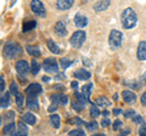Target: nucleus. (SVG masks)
Here are the masks:
<instances>
[{"label": "nucleus", "mask_w": 146, "mask_h": 136, "mask_svg": "<svg viewBox=\"0 0 146 136\" xmlns=\"http://www.w3.org/2000/svg\"><path fill=\"white\" fill-rule=\"evenodd\" d=\"M136 21H138V17H136V13L134 12L133 9L128 7L122 12L121 23L124 28H127V29L133 28V27H135V24H136Z\"/></svg>", "instance_id": "obj_1"}, {"label": "nucleus", "mask_w": 146, "mask_h": 136, "mask_svg": "<svg viewBox=\"0 0 146 136\" xmlns=\"http://www.w3.org/2000/svg\"><path fill=\"white\" fill-rule=\"evenodd\" d=\"M22 53V49L21 46L15 42H7L4 46V56L9 60H12V58H16L18 55Z\"/></svg>", "instance_id": "obj_2"}, {"label": "nucleus", "mask_w": 146, "mask_h": 136, "mask_svg": "<svg viewBox=\"0 0 146 136\" xmlns=\"http://www.w3.org/2000/svg\"><path fill=\"white\" fill-rule=\"evenodd\" d=\"M122 40H123V35L119 30H116V29L111 30V33L108 35V43L112 50H117L122 45Z\"/></svg>", "instance_id": "obj_3"}, {"label": "nucleus", "mask_w": 146, "mask_h": 136, "mask_svg": "<svg viewBox=\"0 0 146 136\" xmlns=\"http://www.w3.org/2000/svg\"><path fill=\"white\" fill-rule=\"evenodd\" d=\"M85 42V32L84 30H77L76 33H73V35L71 37L70 43L73 48L79 49L82 48V45Z\"/></svg>", "instance_id": "obj_4"}, {"label": "nucleus", "mask_w": 146, "mask_h": 136, "mask_svg": "<svg viewBox=\"0 0 146 136\" xmlns=\"http://www.w3.org/2000/svg\"><path fill=\"white\" fill-rule=\"evenodd\" d=\"M43 67H44V71L48 72V73H51V74L58 73V65L55 58H51V57L46 58L43 63Z\"/></svg>", "instance_id": "obj_5"}, {"label": "nucleus", "mask_w": 146, "mask_h": 136, "mask_svg": "<svg viewBox=\"0 0 146 136\" xmlns=\"http://www.w3.org/2000/svg\"><path fill=\"white\" fill-rule=\"evenodd\" d=\"M31 9L35 15H38L40 17L45 16V6H44V4L42 1H39V0H33V1H32L31 3Z\"/></svg>", "instance_id": "obj_6"}, {"label": "nucleus", "mask_w": 146, "mask_h": 136, "mask_svg": "<svg viewBox=\"0 0 146 136\" xmlns=\"http://www.w3.org/2000/svg\"><path fill=\"white\" fill-rule=\"evenodd\" d=\"M16 69H17L18 75L26 77L27 74H28V72H29L31 68L28 66V62L25 61V60H21V61H17V63H16Z\"/></svg>", "instance_id": "obj_7"}, {"label": "nucleus", "mask_w": 146, "mask_h": 136, "mask_svg": "<svg viewBox=\"0 0 146 136\" xmlns=\"http://www.w3.org/2000/svg\"><path fill=\"white\" fill-rule=\"evenodd\" d=\"M42 92V85L40 84H31L28 85V88L26 89V94L28 95V96H35L36 97V95Z\"/></svg>", "instance_id": "obj_8"}, {"label": "nucleus", "mask_w": 146, "mask_h": 136, "mask_svg": "<svg viewBox=\"0 0 146 136\" xmlns=\"http://www.w3.org/2000/svg\"><path fill=\"white\" fill-rule=\"evenodd\" d=\"M122 97H123V101L125 103H129V105H133L136 101V95L134 92H131L130 90H124L122 92Z\"/></svg>", "instance_id": "obj_9"}, {"label": "nucleus", "mask_w": 146, "mask_h": 136, "mask_svg": "<svg viewBox=\"0 0 146 136\" xmlns=\"http://www.w3.org/2000/svg\"><path fill=\"white\" fill-rule=\"evenodd\" d=\"M74 24L78 27V28H84V27L88 24V17L83 16L82 13H77L74 16Z\"/></svg>", "instance_id": "obj_10"}, {"label": "nucleus", "mask_w": 146, "mask_h": 136, "mask_svg": "<svg viewBox=\"0 0 146 136\" xmlns=\"http://www.w3.org/2000/svg\"><path fill=\"white\" fill-rule=\"evenodd\" d=\"M74 78L76 79H79V80H88L90 79V72H88L86 69H84V68H80V69L78 71H76L74 72Z\"/></svg>", "instance_id": "obj_11"}, {"label": "nucleus", "mask_w": 146, "mask_h": 136, "mask_svg": "<svg viewBox=\"0 0 146 136\" xmlns=\"http://www.w3.org/2000/svg\"><path fill=\"white\" fill-rule=\"evenodd\" d=\"M51 101H52V103L54 105H66V103L68 102V97L66 96V95H52L51 97Z\"/></svg>", "instance_id": "obj_12"}, {"label": "nucleus", "mask_w": 146, "mask_h": 136, "mask_svg": "<svg viewBox=\"0 0 146 136\" xmlns=\"http://www.w3.org/2000/svg\"><path fill=\"white\" fill-rule=\"evenodd\" d=\"M138 58L140 61H146V42H141L138 46Z\"/></svg>", "instance_id": "obj_13"}, {"label": "nucleus", "mask_w": 146, "mask_h": 136, "mask_svg": "<svg viewBox=\"0 0 146 136\" xmlns=\"http://www.w3.org/2000/svg\"><path fill=\"white\" fill-rule=\"evenodd\" d=\"M55 33H56L58 37H65L67 34L66 26L63 24V22H57V23L55 24Z\"/></svg>", "instance_id": "obj_14"}, {"label": "nucleus", "mask_w": 146, "mask_h": 136, "mask_svg": "<svg viewBox=\"0 0 146 136\" xmlns=\"http://www.w3.org/2000/svg\"><path fill=\"white\" fill-rule=\"evenodd\" d=\"M27 107H28L29 110H38L39 108L38 98L35 96H28V98H27Z\"/></svg>", "instance_id": "obj_15"}, {"label": "nucleus", "mask_w": 146, "mask_h": 136, "mask_svg": "<svg viewBox=\"0 0 146 136\" xmlns=\"http://www.w3.org/2000/svg\"><path fill=\"white\" fill-rule=\"evenodd\" d=\"M108 6H110V0H105V1H98L94 5V10L96 11V12H101V11L106 10Z\"/></svg>", "instance_id": "obj_16"}, {"label": "nucleus", "mask_w": 146, "mask_h": 136, "mask_svg": "<svg viewBox=\"0 0 146 136\" xmlns=\"http://www.w3.org/2000/svg\"><path fill=\"white\" fill-rule=\"evenodd\" d=\"M72 5H73V0H58L56 6L58 10H67Z\"/></svg>", "instance_id": "obj_17"}, {"label": "nucleus", "mask_w": 146, "mask_h": 136, "mask_svg": "<svg viewBox=\"0 0 146 136\" xmlns=\"http://www.w3.org/2000/svg\"><path fill=\"white\" fill-rule=\"evenodd\" d=\"M22 120L27 124H31V125H34L36 123V117L33 114V113H25V116L22 117Z\"/></svg>", "instance_id": "obj_18"}, {"label": "nucleus", "mask_w": 146, "mask_h": 136, "mask_svg": "<svg viewBox=\"0 0 146 136\" xmlns=\"http://www.w3.org/2000/svg\"><path fill=\"white\" fill-rule=\"evenodd\" d=\"M27 52H28L31 56H33V57H39L40 53H42L38 46H31V45L27 46Z\"/></svg>", "instance_id": "obj_19"}, {"label": "nucleus", "mask_w": 146, "mask_h": 136, "mask_svg": "<svg viewBox=\"0 0 146 136\" xmlns=\"http://www.w3.org/2000/svg\"><path fill=\"white\" fill-rule=\"evenodd\" d=\"M91 90H93V84H91V83H89L88 85H84V86L82 88V94H83L84 96H85V98L88 100V102L90 101L89 98H90V92H91Z\"/></svg>", "instance_id": "obj_20"}, {"label": "nucleus", "mask_w": 146, "mask_h": 136, "mask_svg": "<svg viewBox=\"0 0 146 136\" xmlns=\"http://www.w3.org/2000/svg\"><path fill=\"white\" fill-rule=\"evenodd\" d=\"M48 48H49V50H50V51H51L52 53H56V55H58V53L61 52L60 48H58L57 45L54 43V40H51V39L48 40Z\"/></svg>", "instance_id": "obj_21"}, {"label": "nucleus", "mask_w": 146, "mask_h": 136, "mask_svg": "<svg viewBox=\"0 0 146 136\" xmlns=\"http://www.w3.org/2000/svg\"><path fill=\"white\" fill-rule=\"evenodd\" d=\"M15 123L13 121H11V123H9L6 124L5 126H4V129H3V133L5 134V135H12L13 133H15Z\"/></svg>", "instance_id": "obj_22"}, {"label": "nucleus", "mask_w": 146, "mask_h": 136, "mask_svg": "<svg viewBox=\"0 0 146 136\" xmlns=\"http://www.w3.org/2000/svg\"><path fill=\"white\" fill-rule=\"evenodd\" d=\"M35 26H36V22L35 21H26L23 26H22V29H23V32H29L32 30L33 28H35Z\"/></svg>", "instance_id": "obj_23"}, {"label": "nucleus", "mask_w": 146, "mask_h": 136, "mask_svg": "<svg viewBox=\"0 0 146 136\" xmlns=\"http://www.w3.org/2000/svg\"><path fill=\"white\" fill-rule=\"evenodd\" d=\"M74 97H76V102L80 103L82 106H85V103L88 102V100L85 98L84 95H83V94H80V92H78V91H76V92H74Z\"/></svg>", "instance_id": "obj_24"}, {"label": "nucleus", "mask_w": 146, "mask_h": 136, "mask_svg": "<svg viewBox=\"0 0 146 136\" xmlns=\"http://www.w3.org/2000/svg\"><path fill=\"white\" fill-rule=\"evenodd\" d=\"M40 71V65L36 60H32V67H31V73L33 75H36Z\"/></svg>", "instance_id": "obj_25"}, {"label": "nucleus", "mask_w": 146, "mask_h": 136, "mask_svg": "<svg viewBox=\"0 0 146 136\" xmlns=\"http://www.w3.org/2000/svg\"><path fill=\"white\" fill-rule=\"evenodd\" d=\"M96 105L101 106V107L104 108V107L111 106V102H110L106 97H98V98H96Z\"/></svg>", "instance_id": "obj_26"}, {"label": "nucleus", "mask_w": 146, "mask_h": 136, "mask_svg": "<svg viewBox=\"0 0 146 136\" xmlns=\"http://www.w3.org/2000/svg\"><path fill=\"white\" fill-rule=\"evenodd\" d=\"M9 105H10V97H9V92H6L5 95L1 96V103H0V106H1V108H7Z\"/></svg>", "instance_id": "obj_27"}, {"label": "nucleus", "mask_w": 146, "mask_h": 136, "mask_svg": "<svg viewBox=\"0 0 146 136\" xmlns=\"http://www.w3.org/2000/svg\"><path fill=\"white\" fill-rule=\"evenodd\" d=\"M50 121H51V125L54 126V128H60V117H58L57 114H52L51 117H50Z\"/></svg>", "instance_id": "obj_28"}, {"label": "nucleus", "mask_w": 146, "mask_h": 136, "mask_svg": "<svg viewBox=\"0 0 146 136\" xmlns=\"http://www.w3.org/2000/svg\"><path fill=\"white\" fill-rule=\"evenodd\" d=\"M72 63H73V61H70V60H67V58H61V60H60V65H61L62 69H66V68H68L72 65Z\"/></svg>", "instance_id": "obj_29"}, {"label": "nucleus", "mask_w": 146, "mask_h": 136, "mask_svg": "<svg viewBox=\"0 0 146 136\" xmlns=\"http://www.w3.org/2000/svg\"><path fill=\"white\" fill-rule=\"evenodd\" d=\"M90 116H91V118H98L100 116L99 108L95 105H93V106H91V108H90Z\"/></svg>", "instance_id": "obj_30"}, {"label": "nucleus", "mask_w": 146, "mask_h": 136, "mask_svg": "<svg viewBox=\"0 0 146 136\" xmlns=\"http://www.w3.org/2000/svg\"><path fill=\"white\" fill-rule=\"evenodd\" d=\"M68 136H85V133L82 129H74L68 133Z\"/></svg>", "instance_id": "obj_31"}, {"label": "nucleus", "mask_w": 146, "mask_h": 136, "mask_svg": "<svg viewBox=\"0 0 146 136\" xmlns=\"http://www.w3.org/2000/svg\"><path fill=\"white\" fill-rule=\"evenodd\" d=\"M10 94H12V95H17L18 94V89H17V83H16V81H11V84H10Z\"/></svg>", "instance_id": "obj_32"}, {"label": "nucleus", "mask_w": 146, "mask_h": 136, "mask_svg": "<svg viewBox=\"0 0 146 136\" xmlns=\"http://www.w3.org/2000/svg\"><path fill=\"white\" fill-rule=\"evenodd\" d=\"M85 126H86L88 130H96L98 129V123L95 120H91V121H89V123H86Z\"/></svg>", "instance_id": "obj_33"}, {"label": "nucleus", "mask_w": 146, "mask_h": 136, "mask_svg": "<svg viewBox=\"0 0 146 136\" xmlns=\"http://www.w3.org/2000/svg\"><path fill=\"white\" fill-rule=\"evenodd\" d=\"M16 103H17L18 107H22V105H23V95L20 94V92L16 95Z\"/></svg>", "instance_id": "obj_34"}, {"label": "nucleus", "mask_w": 146, "mask_h": 136, "mask_svg": "<svg viewBox=\"0 0 146 136\" xmlns=\"http://www.w3.org/2000/svg\"><path fill=\"white\" fill-rule=\"evenodd\" d=\"M72 108H73V110H76L77 112H80V111L84 108V106H82L80 103L76 102V101H73V102H72Z\"/></svg>", "instance_id": "obj_35"}, {"label": "nucleus", "mask_w": 146, "mask_h": 136, "mask_svg": "<svg viewBox=\"0 0 146 136\" xmlns=\"http://www.w3.org/2000/svg\"><path fill=\"white\" fill-rule=\"evenodd\" d=\"M128 86H130L131 89H139L140 88V83L138 80H134V81H131V83H125Z\"/></svg>", "instance_id": "obj_36"}, {"label": "nucleus", "mask_w": 146, "mask_h": 136, "mask_svg": "<svg viewBox=\"0 0 146 136\" xmlns=\"http://www.w3.org/2000/svg\"><path fill=\"white\" fill-rule=\"evenodd\" d=\"M124 117L125 118H131V119H133V118L135 117V112L133 110H128V111L124 112Z\"/></svg>", "instance_id": "obj_37"}, {"label": "nucleus", "mask_w": 146, "mask_h": 136, "mask_svg": "<svg viewBox=\"0 0 146 136\" xmlns=\"http://www.w3.org/2000/svg\"><path fill=\"white\" fill-rule=\"evenodd\" d=\"M119 126H122V120L116 119L115 121H113V125H112L113 130H118V128H119Z\"/></svg>", "instance_id": "obj_38"}, {"label": "nucleus", "mask_w": 146, "mask_h": 136, "mask_svg": "<svg viewBox=\"0 0 146 136\" xmlns=\"http://www.w3.org/2000/svg\"><path fill=\"white\" fill-rule=\"evenodd\" d=\"M18 130H22V131H26L27 133V126L26 124H23V120H21V121H18Z\"/></svg>", "instance_id": "obj_39"}, {"label": "nucleus", "mask_w": 146, "mask_h": 136, "mask_svg": "<svg viewBox=\"0 0 146 136\" xmlns=\"http://www.w3.org/2000/svg\"><path fill=\"white\" fill-rule=\"evenodd\" d=\"M11 136H27V133H26V131H22V130H17Z\"/></svg>", "instance_id": "obj_40"}, {"label": "nucleus", "mask_w": 146, "mask_h": 136, "mask_svg": "<svg viewBox=\"0 0 146 136\" xmlns=\"http://www.w3.org/2000/svg\"><path fill=\"white\" fill-rule=\"evenodd\" d=\"M110 124H111V120L107 119V118H105V119L101 121V126H102V128H107Z\"/></svg>", "instance_id": "obj_41"}, {"label": "nucleus", "mask_w": 146, "mask_h": 136, "mask_svg": "<svg viewBox=\"0 0 146 136\" xmlns=\"http://www.w3.org/2000/svg\"><path fill=\"white\" fill-rule=\"evenodd\" d=\"M133 121H134V123H136V124H141V123H143V118H141V116H135L133 118Z\"/></svg>", "instance_id": "obj_42"}, {"label": "nucleus", "mask_w": 146, "mask_h": 136, "mask_svg": "<svg viewBox=\"0 0 146 136\" xmlns=\"http://www.w3.org/2000/svg\"><path fill=\"white\" fill-rule=\"evenodd\" d=\"M129 134H130V129L124 128V129H122V131H121L119 136H127V135H129Z\"/></svg>", "instance_id": "obj_43"}, {"label": "nucleus", "mask_w": 146, "mask_h": 136, "mask_svg": "<svg viewBox=\"0 0 146 136\" xmlns=\"http://www.w3.org/2000/svg\"><path fill=\"white\" fill-rule=\"evenodd\" d=\"M139 135H140V136H146V124L140 128V130H139Z\"/></svg>", "instance_id": "obj_44"}, {"label": "nucleus", "mask_w": 146, "mask_h": 136, "mask_svg": "<svg viewBox=\"0 0 146 136\" xmlns=\"http://www.w3.org/2000/svg\"><path fill=\"white\" fill-rule=\"evenodd\" d=\"M0 85H1V89H0V91L4 92L5 91V81H4V77L1 75V78H0Z\"/></svg>", "instance_id": "obj_45"}, {"label": "nucleus", "mask_w": 146, "mask_h": 136, "mask_svg": "<svg viewBox=\"0 0 146 136\" xmlns=\"http://www.w3.org/2000/svg\"><path fill=\"white\" fill-rule=\"evenodd\" d=\"M73 121H74V123H76L77 125H85V124H86L85 121H83L82 119H79L78 117H77V118H74V120H73Z\"/></svg>", "instance_id": "obj_46"}, {"label": "nucleus", "mask_w": 146, "mask_h": 136, "mask_svg": "<svg viewBox=\"0 0 146 136\" xmlns=\"http://www.w3.org/2000/svg\"><path fill=\"white\" fill-rule=\"evenodd\" d=\"M11 117H15V113H13V112H9V113H6V114L4 116V118H5L6 120L11 119Z\"/></svg>", "instance_id": "obj_47"}, {"label": "nucleus", "mask_w": 146, "mask_h": 136, "mask_svg": "<svg viewBox=\"0 0 146 136\" xmlns=\"http://www.w3.org/2000/svg\"><path fill=\"white\" fill-rule=\"evenodd\" d=\"M52 89H55V90H65V86H63L62 84H57V85H54Z\"/></svg>", "instance_id": "obj_48"}, {"label": "nucleus", "mask_w": 146, "mask_h": 136, "mask_svg": "<svg viewBox=\"0 0 146 136\" xmlns=\"http://www.w3.org/2000/svg\"><path fill=\"white\" fill-rule=\"evenodd\" d=\"M140 100H141V103H143L144 106H146V91L143 95H141V98Z\"/></svg>", "instance_id": "obj_49"}, {"label": "nucleus", "mask_w": 146, "mask_h": 136, "mask_svg": "<svg viewBox=\"0 0 146 136\" xmlns=\"http://www.w3.org/2000/svg\"><path fill=\"white\" fill-rule=\"evenodd\" d=\"M66 78V75L63 74V73H58L56 77H55V79H58V80H61V79H65Z\"/></svg>", "instance_id": "obj_50"}, {"label": "nucleus", "mask_w": 146, "mask_h": 136, "mask_svg": "<svg viewBox=\"0 0 146 136\" xmlns=\"http://www.w3.org/2000/svg\"><path fill=\"white\" fill-rule=\"evenodd\" d=\"M56 110H57V106H56V105H51V106L48 108V111H49V112H55Z\"/></svg>", "instance_id": "obj_51"}, {"label": "nucleus", "mask_w": 146, "mask_h": 136, "mask_svg": "<svg viewBox=\"0 0 146 136\" xmlns=\"http://www.w3.org/2000/svg\"><path fill=\"white\" fill-rule=\"evenodd\" d=\"M141 83H144V84H146V72L145 73L141 75Z\"/></svg>", "instance_id": "obj_52"}, {"label": "nucleus", "mask_w": 146, "mask_h": 136, "mask_svg": "<svg viewBox=\"0 0 146 136\" xmlns=\"http://www.w3.org/2000/svg\"><path fill=\"white\" fill-rule=\"evenodd\" d=\"M71 86H72L73 89H77V88H78V83H77V81H72V83H71Z\"/></svg>", "instance_id": "obj_53"}, {"label": "nucleus", "mask_w": 146, "mask_h": 136, "mask_svg": "<svg viewBox=\"0 0 146 136\" xmlns=\"http://www.w3.org/2000/svg\"><path fill=\"white\" fill-rule=\"evenodd\" d=\"M83 62L85 63L86 66H90V65H91V62H90V61H88V58H85V57L83 58Z\"/></svg>", "instance_id": "obj_54"}, {"label": "nucleus", "mask_w": 146, "mask_h": 136, "mask_svg": "<svg viewBox=\"0 0 146 136\" xmlns=\"http://www.w3.org/2000/svg\"><path fill=\"white\" fill-rule=\"evenodd\" d=\"M121 112H122V110H117V108H116V110H113V114H115V116H118Z\"/></svg>", "instance_id": "obj_55"}, {"label": "nucleus", "mask_w": 146, "mask_h": 136, "mask_svg": "<svg viewBox=\"0 0 146 136\" xmlns=\"http://www.w3.org/2000/svg\"><path fill=\"white\" fill-rule=\"evenodd\" d=\"M42 80L44 81V83H49L50 78H49V77H43V78H42Z\"/></svg>", "instance_id": "obj_56"}, {"label": "nucleus", "mask_w": 146, "mask_h": 136, "mask_svg": "<svg viewBox=\"0 0 146 136\" xmlns=\"http://www.w3.org/2000/svg\"><path fill=\"white\" fill-rule=\"evenodd\" d=\"M108 114H110V113H108V112H107V111H105V112H104V116H106V117H107V116H108Z\"/></svg>", "instance_id": "obj_57"}, {"label": "nucleus", "mask_w": 146, "mask_h": 136, "mask_svg": "<svg viewBox=\"0 0 146 136\" xmlns=\"http://www.w3.org/2000/svg\"><path fill=\"white\" fill-rule=\"evenodd\" d=\"M91 136H105L104 134H96V135H91Z\"/></svg>", "instance_id": "obj_58"}]
</instances>
